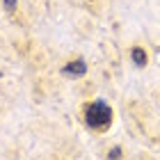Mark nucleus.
Here are the masks:
<instances>
[{"label":"nucleus","instance_id":"nucleus-5","mask_svg":"<svg viewBox=\"0 0 160 160\" xmlns=\"http://www.w3.org/2000/svg\"><path fill=\"white\" fill-rule=\"evenodd\" d=\"M2 2H5V9H7V12H14V9H16V2H18V0H2Z\"/></svg>","mask_w":160,"mask_h":160},{"label":"nucleus","instance_id":"nucleus-3","mask_svg":"<svg viewBox=\"0 0 160 160\" xmlns=\"http://www.w3.org/2000/svg\"><path fill=\"white\" fill-rule=\"evenodd\" d=\"M130 57H133L135 67H147V62H149L147 50H144V48H140V46H135L133 50H130Z\"/></svg>","mask_w":160,"mask_h":160},{"label":"nucleus","instance_id":"nucleus-4","mask_svg":"<svg viewBox=\"0 0 160 160\" xmlns=\"http://www.w3.org/2000/svg\"><path fill=\"white\" fill-rule=\"evenodd\" d=\"M108 160H123V151H121V147H112L110 151H108Z\"/></svg>","mask_w":160,"mask_h":160},{"label":"nucleus","instance_id":"nucleus-2","mask_svg":"<svg viewBox=\"0 0 160 160\" xmlns=\"http://www.w3.org/2000/svg\"><path fill=\"white\" fill-rule=\"evenodd\" d=\"M62 73L64 76H85L87 73V64L82 60H73V62H69L67 67L62 69Z\"/></svg>","mask_w":160,"mask_h":160},{"label":"nucleus","instance_id":"nucleus-6","mask_svg":"<svg viewBox=\"0 0 160 160\" xmlns=\"http://www.w3.org/2000/svg\"><path fill=\"white\" fill-rule=\"evenodd\" d=\"M0 76H2V73H0Z\"/></svg>","mask_w":160,"mask_h":160},{"label":"nucleus","instance_id":"nucleus-1","mask_svg":"<svg viewBox=\"0 0 160 160\" xmlns=\"http://www.w3.org/2000/svg\"><path fill=\"white\" fill-rule=\"evenodd\" d=\"M85 123L89 128H94V130H108L110 128V123H112V108L108 105V103H103V101H92V103H87L85 105Z\"/></svg>","mask_w":160,"mask_h":160}]
</instances>
